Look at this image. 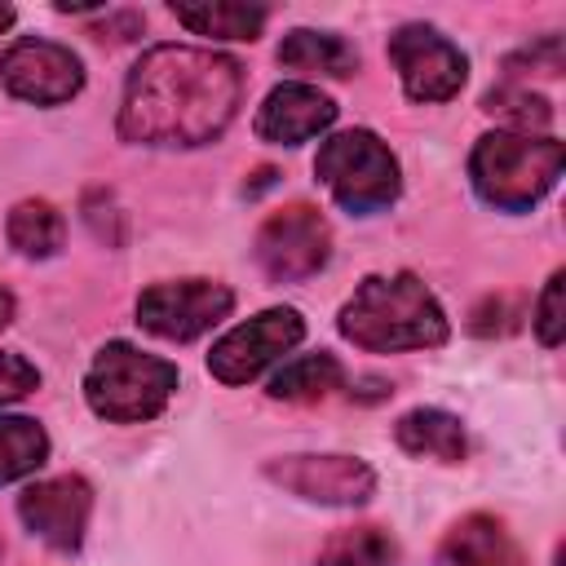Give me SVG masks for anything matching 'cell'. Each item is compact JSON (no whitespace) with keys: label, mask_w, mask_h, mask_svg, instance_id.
I'll list each match as a JSON object with an SVG mask.
<instances>
[{"label":"cell","mask_w":566,"mask_h":566,"mask_svg":"<svg viewBox=\"0 0 566 566\" xmlns=\"http://www.w3.org/2000/svg\"><path fill=\"white\" fill-rule=\"evenodd\" d=\"M243 71L234 57L190 44H159L128 71L119 137L137 146H203L239 111Z\"/></svg>","instance_id":"cell-1"},{"label":"cell","mask_w":566,"mask_h":566,"mask_svg":"<svg viewBox=\"0 0 566 566\" xmlns=\"http://www.w3.org/2000/svg\"><path fill=\"white\" fill-rule=\"evenodd\" d=\"M340 336L371 354L429 349L447 340V314L416 274H371L345 301Z\"/></svg>","instance_id":"cell-2"},{"label":"cell","mask_w":566,"mask_h":566,"mask_svg":"<svg viewBox=\"0 0 566 566\" xmlns=\"http://www.w3.org/2000/svg\"><path fill=\"white\" fill-rule=\"evenodd\" d=\"M566 146L531 133H486L469 155V177L478 195L504 212H526L562 177Z\"/></svg>","instance_id":"cell-3"},{"label":"cell","mask_w":566,"mask_h":566,"mask_svg":"<svg viewBox=\"0 0 566 566\" xmlns=\"http://www.w3.org/2000/svg\"><path fill=\"white\" fill-rule=\"evenodd\" d=\"M172 389H177V367L168 358L142 354L128 340H111L93 358V367L84 376L88 407L102 420H115V424H133V420L159 416L168 407Z\"/></svg>","instance_id":"cell-4"},{"label":"cell","mask_w":566,"mask_h":566,"mask_svg":"<svg viewBox=\"0 0 566 566\" xmlns=\"http://www.w3.org/2000/svg\"><path fill=\"white\" fill-rule=\"evenodd\" d=\"M314 172L336 195V203L345 212H358V217L380 212V208H389L398 199V159L367 128H349V133L327 137L318 146Z\"/></svg>","instance_id":"cell-5"},{"label":"cell","mask_w":566,"mask_h":566,"mask_svg":"<svg viewBox=\"0 0 566 566\" xmlns=\"http://www.w3.org/2000/svg\"><path fill=\"white\" fill-rule=\"evenodd\" d=\"M332 248V230L318 208L310 203H287L265 217L256 230V261L274 283H296L323 270Z\"/></svg>","instance_id":"cell-6"},{"label":"cell","mask_w":566,"mask_h":566,"mask_svg":"<svg viewBox=\"0 0 566 566\" xmlns=\"http://www.w3.org/2000/svg\"><path fill=\"white\" fill-rule=\"evenodd\" d=\"M305 336V323L296 310L279 305V310H261L256 318L230 327L212 354H208V371L221 380V385H248L252 376H261L274 358H283L292 345H301Z\"/></svg>","instance_id":"cell-7"},{"label":"cell","mask_w":566,"mask_h":566,"mask_svg":"<svg viewBox=\"0 0 566 566\" xmlns=\"http://www.w3.org/2000/svg\"><path fill=\"white\" fill-rule=\"evenodd\" d=\"M234 296L226 283L212 279H177V283H150L137 296V323L164 340H195L212 323L230 314Z\"/></svg>","instance_id":"cell-8"},{"label":"cell","mask_w":566,"mask_h":566,"mask_svg":"<svg viewBox=\"0 0 566 566\" xmlns=\"http://www.w3.org/2000/svg\"><path fill=\"white\" fill-rule=\"evenodd\" d=\"M389 62L402 75L407 97H416V102H447V97H455L460 84H464V71H469L464 53L447 35L424 27V22H407V27H398L389 35Z\"/></svg>","instance_id":"cell-9"},{"label":"cell","mask_w":566,"mask_h":566,"mask_svg":"<svg viewBox=\"0 0 566 566\" xmlns=\"http://www.w3.org/2000/svg\"><path fill=\"white\" fill-rule=\"evenodd\" d=\"M0 80L22 102L57 106V102H71L84 88V66H80V57L66 44L27 35V40H18V44L4 49Z\"/></svg>","instance_id":"cell-10"},{"label":"cell","mask_w":566,"mask_h":566,"mask_svg":"<svg viewBox=\"0 0 566 566\" xmlns=\"http://www.w3.org/2000/svg\"><path fill=\"white\" fill-rule=\"evenodd\" d=\"M265 478L314 504H363L376 491V473L358 455H283L265 464Z\"/></svg>","instance_id":"cell-11"},{"label":"cell","mask_w":566,"mask_h":566,"mask_svg":"<svg viewBox=\"0 0 566 566\" xmlns=\"http://www.w3.org/2000/svg\"><path fill=\"white\" fill-rule=\"evenodd\" d=\"M88 509H93V491H88V482L75 478V473L35 482V486H27L22 500H18V513H22L27 531L40 535L44 544L62 548V553L80 548L84 526H88Z\"/></svg>","instance_id":"cell-12"},{"label":"cell","mask_w":566,"mask_h":566,"mask_svg":"<svg viewBox=\"0 0 566 566\" xmlns=\"http://www.w3.org/2000/svg\"><path fill=\"white\" fill-rule=\"evenodd\" d=\"M332 119H336V106L327 93H318L314 84H279L256 111V137L274 146H296L318 137Z\"/></svg>","instance_id":"cell-13"},{"label":"cell","mask_w":566,"mask_h":566,"mask_svg":"<svg viewBox=\"0 0 566 566\" xmlns=\"http://www.w3.org/2000/svg\"><path fill=\"white\" fill-rule=\"evenodd\" d=\"M438 566H526V557L504 531V522L473 513L447 531L438 548Z\"/></svg>","instance_id":"cell-14"},{"label":"cell","mask_w":566,"mask_h":566,"mask_svg":"<svg viewBox=\"0 0 566 566\" xmlns=\"http://www.w3.org/2000/svg\"><path fill=\"white\" fill-rule=\"evenodd\" d=\"M394 438L416 460H442V464L464 460V429L442 407H416V411H407L394 424Z\"/></svg>","instance_id":"cell-15"},{"label":"cell","mask_w":566,"mask_h":566,"mask_svg":"<svg viewBox=\"0 0 566 566\" xmlns=\"http://www.w3.org/2000/svg\"><path fill=\"white\" fill-rule=\"evenodd\" d=\"M279 62L292 71H314V75H349L358 66V53L349 40L332 35V31H292L279 44Z\"/></svg>","instance_id":"cell-16"},{"label":"cell","mask_w":566,"mask_h":566,"mask_svg":"<svg viewBox=\"0 0 566 566\" xmlns=\"http://www.w3.org/2000/svg\"><path fill=\"white\" fill-rule=\"evenodd\" d=\"M177 22L190 27L195 35H217V40H256L265 27L261 4H230V0H208V4H172Z\"/></svg>","instance_id":"cell-17"},{"label":"cell","mask_w":566,"mask_h":566,"mask_svg":"<svg viewBox=\"0 0 566 566\" xmlns=\"http://www.w3.org/2000/svg\"><path fill=\"white\" fill-rule=\"evenodd\" d=\"M340 363L332 354H301L292 363H283L270 380V398L279 402H314V398H327L336 385H340Z\"/></svg>","instance_id":"cell-18"},{"label":"cell","mask_w":566,"mask_h":566,"mask_svg":"<svg viewBox=\"0 0 566 566\" xmlns=\"http://www.w3.org/2000/svg\"><path fill=\"white\" fill-rule=\"evenodd\" d=\"M49 455V433L31 416H0V486L35 473Z\"/></svg>","instance_id":"cell-19"},{"label":"cell","mask_w":566,"mask_h":566,"mask_svg":"<svg viewBox=\"0 0 566 566\" xmlns=\"http://www.w3.org/2000/svg\"><path fill=\"white\" fill-rule=\"evenodd\" d=\"M9 243L22 252V256H53L62 248V212L44 199H22L13 212H9Z\"/></svg>","instance_id":"cell-20"},{"label":"cell","mask_w":566,"mask_h":566,"mask_svg":"<svg viewBox=\"0 0 566 566\" xmlns=\"http://www.w3.org/2000/svg\"><path fill=\"white\" fill-rule=\"evenodd\" d=\"M318 566H398V544L380 526H349L318 548Z\"/></svg>","instance_id":"cell-21"},{"label":"cell","mask_w":566,"mask_h":566,"mask_svg":"<svg viewBox=\"0 0 566 566\" xmlns=\"http://www.w3.org/2000/svg\"><path fill=\"white\" fill-rule=\"evenodd\" d=\"M486 111L500 115V119H509L513 133H531V128H544V124L553 119L548 102L535 97L531 88H517V84H500V88H491V93H486Z\"/></svg>","instance_id":"cell-22"},{"label":"cell","mask_w":566,"mask_h":566,"mask_svg":"<svg viewBox=\"0 0 566 566\" xmlns=\"http://www.w3.org/2000/svg\"><path fill=\"white\" fill-rule=\"evenodd\" d=\"M517 318H522V296H513V292H495V296H486L478 310H473V332L478 336H504V332H513L517 327Z\"/></svg>","instance_id":"cell-23"},{"label":"cell","mask_w":566,"mask_h":566,"mask_svg":"<svg viewBox=\"0 0 566 566\" xmlns=\"http://www.w3.org/2000/svg\"><path fill=\"white\" fill-rule=\"evenodd\" d=\"M562 292H566V274L557 270V274L544 283V292H539V305H535V332H539V340H544V345H557V340H562V332H566Z\"/></svg>","instance_id":"cell-24"},{"label":"cell","mask_w":566,"mask_h":566,"mask_svg":"<svg viewBox=\"0 0 566 566\" xmlns=\"http://www.w3.org/2000/svg\"><path fill=\"white\" fill-rule=\"evenodd\" d=\"M35 385H40V371H35L22 354L0 349V402H18V398H27Z\"/></svg>","instance_id":"cell-25"},{"label":"cell","mask_w":566,"mask_h":566,"mask_svg":"<svg viewBox=\"0 0 566 566\" xmlns=\"http://www.w3.org/2000/svg\"><path fill=\"white\" fill-rule=\"evenodd\" d=\"M13 323V292L0 283V327H9Z\"/></svg>","instance_id":"cell-26"},{"label":"cell","mask_w":566,"mask_h":566,"mask_svg":"<svg viewBox=\"0 0 566 566\" xmlns=\"http://www.w3.org/2000/svg\"><path fill=\"white\" fill-rule=\"evenodd\" d=\"M13 27V9L9 4H0V31H9Z\"/></svg>","instance_id":"cell-27"}]
</instances>
